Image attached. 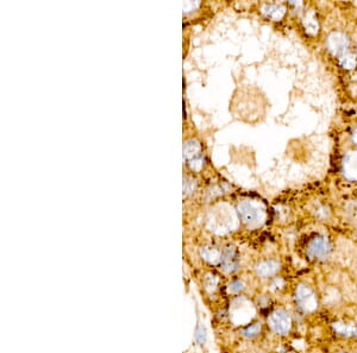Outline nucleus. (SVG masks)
Instances as JSON below:
<instances>
[{
	"instance_id": "obj_1",
	"label": "nucleus",
	"mask_w": 357,
	"mask_h": 353,
	"mask_svg": "<svg viewBox=\"0 0 357 353\" xmlns=\"http://www.w3.org/2000/svg\"><path fill=\"white\" fill-rule=\"evenodd\" d=\"M238 213L242 221L246 225H260L264 219V211L261 210L259 204L252 201H243L238 206Z\"/></svg>"
},
{
	"instance_id": "obj_2",
	"label": "nucleus",
	"mask_w": 357,
	"mask_h": 353,
	"mask_svg": "<svg viewBox=\"0 0 357 353\" xmlns=\"http://www.w3.org/2000/svg\"><path fill=\"white\" fill-rule=\"evenodd\" d=\"M295 299L298 306L304 312H313L317 308V298L312 289L305 284H300L296 288Z\"/></svg>"
},
{
	"instance_id": "obj_3",
	"label": "nucleus",
	"mask_w": 357,
	"mask_h": 353,
	"mask_svg": "<svg viewBox=\"0 0 357 353\" xmlns=\"http://www.w3.org/2000/svg\"><path fill=\"white\" fill-rule=\"evenodd\" d=\"M183 154H185L186 160L188 161L190 168L199 170L203 167V157H201V146L198 140L196 139H189L185 143V148H183Z\"/></svg>"
},
{
	"instance_id": "obj_4",
	"label": "nucleus",
	"mask_w": 357,
	"mask_h": 353,
	"mask_svg": "<svg viewBox=\"0 0 357 353\" xmlns=\"http://www.w3.org/2000/svg\"><path fill=\"white\" fill-rule=\"evenodd\" d=\"M268 323L271 330L278 334H286L291 328V317L285 310L279 309L271 314L268 319Z\"/></svg>"
},
{
	"instance_id": "obj_5",
	"label": "nucleus",
	"mask_w": 357,
	"mask_h": 353,
	"mask_svg": "<svg viewBox=\"0 0 357 353\" xmlns=\"http://www.w3.org/2000/svg\"><path fill=\"white\" fill-rule=\"evenodd\" d=\"M330 244H328L327 239L324 237L314 238L309 244V248H307L309 256L312 257V258L318 259H325L330 255Z\"/></svg>"
},
{
	"instance_id": "obj_6",
	"label": "nucleus",
	"mask_w": 357,
	"mask_h": 353,
	"mask_svg": "<svg viewBox=\"0 0 357 353\" xmlns=\"http://www.w3.org/2000/svg\"><path fill=\"white\" fill-rule=\"evenodd\" d=\"M326 45L332 54L342 56L344 52H346V49L349 47V40L344 34L334 33L328 36Z\"/></svg>"
},
{
	"instance_id": "obj_7",
	"label": "nucleus",
	"mask_w": 357,
	"mask_h": 353,
	"mask_svg": "<svg viewBox=\"0 0 357 353\" xmlns=\"http://www.w3.org/2000/svg\"><path fill=\"white\" fill-rule=\"evenodd\" d=\"M343 172L349 181H357V150L345 155L343 160Z\"/></svg>"
},
{
	"instance_id": "obj_8",
	"label": "nucleus",
	"mask_w": 357,
	"mask_h": 353,
	"mask_svg": "<svg viewBox=\"0 0 357 353\" xmlns=\"http://www.w3.org/2000/svg\"><path fill=\"white\" fill-rule=\"evenodd\" d=\"M279 268H280V264H279L277 260H266V262L260 263L259 266L256 267V271L260 276L268 277L277 273Z\"/></svg>"
},
{
	"instance_id": "obj_9",
	"label": "nucleus",
	"mask_w": 357,
	"mask_h": 353,
	"mask_svg": "<svg viewBox=\"0 0 357 353\" xmlns=\"http://www.w3.org/2000/svg\"><path fill=\"white\" fill-rule=\"evenodd\" d=\"M336 333L343 337H357V326L352 323H344V322H336L332 325Z\"/></svg>"
},
{
	"instance_id": "obj_10",
	"label": "nucleus",
	"mask_w": 357,
	"mask_h": 353,
	"mask_svg": "<svg viewBox=\"0 0 357 353\" xmlns=\"http://www.w3.org/2000/svg\"><path fill=\"white\" fill-rule=\"evenodd\" d=\"M262 11L264 15L269 17V18L274 20H280L285 15L286 9L281 5L269 4V5H264L262 8Z\"/></svg>"
},
{
	"instance_id": "obj_11",
	"label": "nucleus",
	"mask_w": 357,
	"mask_h": 353,
	"mask_svg": "<svg viewBox=\"0 0 357 353\" xmlns=\"http://www.w3.org/2000/svg\"><path fill=\"white\" fill-rule=\"evenodd\" d=\"M221 264H223L224 269L226 271H232L236 269L237 263H236V256L235 251L232 249H228L224 253H222V260Z\"/></svg>"
},
{
	"instance_id": "obj_12",
	"label": "nucleus",
	"mask_w": 357,
	"mask_h": 353,
	"mask_svg": "<svg viewBox=\"0 0 357 353\" xmlns=\"http://www.w3.org/2000/svg\"><path fill=\"white\" fill-rule=\"evenodd\" d=\"M201 256L210 264H219L222 260V253L217 249L213 248H203L201 249Z\"/></svg>"
},
{
	"instance_id": "obj_13",
	"label": "nucleus",
	"mask_w": 357,
	"mask_h": 353,
	"mask_svg": "<svg viewBox=\"0 0 357 353\" xmlns=\"http://www.w3.org/2000/svg\"><path fill=\"white\" fill-rule=\"evenodd\" d=\"M356 56L351 52H344L342 56H339V65L344 69H353L356 66Z\"/></svg>"
},
{
	"instance_id": "obj_14",
	"label": "nucleus",
	"mask_w": 357,
	"mask_h": 353,
	"mask_svg": "<svg viewBox=\"0 0 357 353\" xmlns=\"http://www.w3.org/2000/svg\"><path fill=\"white\" fill-rule=\"evenodd\" d=\"M304 26H305L306 33H309L311 35L317 34L318 29H319L316 17H314L312 13H310V15H307L305 18H304Z\"/></svg>"
},
{
	"instance_id": "obj_15",
	"label": "nucleus",
	"mask_w": 357,
	"mask_h": 353,
	"mask_svg": "<svg viewBox=\"0 0 357 353\" xmlns=\"http://www.w3.org/2000/svg\"><path fill=\"white\" fill-rule=\"evenodd\" d=\"M261 331V325L260 323H254L252 326H249L248 328H245L244 331H243V334H244V337L246 338H253L255 337L260 333Z\"/></svg>"
},
{
	"instance_id": "obj_16",
	"label": "nucleus",
	"mask_w": 357,
	"mask_h": 353,
	"mask_svg": "<svg viewBox=\"0 0 357 353\" xmlns=\"http://www.w3.org/2000/svg\"><path fill=\"white\" fill-rule=\"evenodd\" d=\"M218 280L214 275H207L206 278H205V287L208 291H213L215 287H217Z\"/></svg>"
},
{
	"instance_id": "obj_17",
	"label": "nucleus",
	"mask_w": 357,
	"mask_h": 353,
	"mask_svg": "<svg viewBox=\"0 0 357 353\" xmlns=\"http://www.w3.org/2000/svg\"><path fill=\"white\" fill-rule=\"evenodd\" d=\"M196 339L198 340V342H200V344H203V342H205V340H206V330H205L204 326H199L197 328Z\"/></svg>"
},
{
	"instance_id": "obj_18",
	"label": "nucleus",
	"mask_w": 357,
	"mask_h": 353,
	"mask_svg": "<svg viewBox=\"0 0 357 353\" xmlns=\"http://www.w3.org/2000/svg\"><path fill=\"white\" fill-rule=\"evenodd\" d=\"M243 288H244V284H243V282L241 281H235L232 282L231 284H230V291L231 292H239L241 290H243Z\"/></svg>"
},
{
	"instance_id": "obj_19",
	"label": "nucleus",
	"mask_w": 357,
	"mask_h": 353,
	"mask_svg": "<svg viewBox=\"0 0 357 353\" xmlns=\"http://www.w3.org/2000/svg\"><path fill=\"white\" fill-rule=\"evenodd\" d=\"M352 140L357 144V129L353 131V135H352Z\"/></svg>"
}]
</instances>
